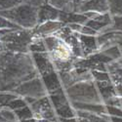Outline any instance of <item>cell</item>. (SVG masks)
<instances>
[{"label":"cell","instance_id":"2","mask_svg":"<svg viewBox=\"0 0 122 122\" xmlns=\"http://www.w3.org/2000/svg\"><path fill=\"white\" fill-rule=\"evenodd\" d=\"M107 4L112 11L122 13V0H107Z\"/></svg>","mask_w":122,"mask_h":122},{"label":"cell","instance_id":"1","mask_svg":"<svg viewBox=\"0 0 122 122\" xmlns=\"http://www.w3.org/2000/svg\"><path fill=\"white\" fill-rule=\"evenodd\" d=\"M53 56L56 61H59V62L62 63H66L70 59V56H71L70 46L62 41L59 42L53 50Z\"/></svg>","mask_w":122,"mask_h":122}]
</instances>
